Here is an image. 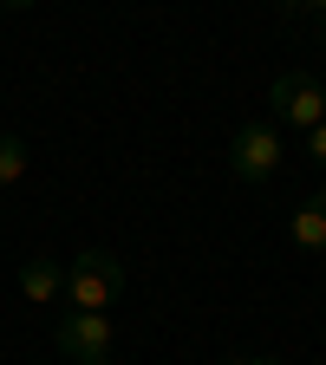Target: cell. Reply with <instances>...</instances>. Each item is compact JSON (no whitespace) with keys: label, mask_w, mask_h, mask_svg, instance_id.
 <instances>
[{"label":"cell","mask_w":326,"mask_h":365,"mask_svg":"<svg viewBox=\"0 0 326 365\" xmlns=\"http://www.w3.org/2000/svg\"><path fill=\"white\" fill-rule=\"evenodd\" d=\"M118 294H124V261H118V255L85 248V255L66 267V307H78V313H111Z\"/></svg>","instance_id":"obj_1"},{"label":"cell","mask_w":326,"mask_h":365,"mask_svg":"<svg viewBox=\"0 0 326 365\" xmlns=\"http://www.w3.org/2000/svg\"><path fill=\"white\" fill-rule=\"evenodd\" d=\"M268 111H274V124H287V130H313L320 118H326V85L313 78V72H274V85H268Z\"/></svg>","instance_id":"obj_2"},{"label":"cell","mask_w":326,"mask_h":365,"mask_svg":"<svg viewBox=\"0 0 326 365\" xmlns=\"http://www.w3.org/2000/svg\"><path fill=\"white\" fill-rule=\"evenodd\" d=\"M53 346L72 359V365H111V313H59L53 327Z\"/></svg>","instance_id":"obj_3"},{"label":"cell","mask_w":326,"mask_h":365,"mask_svg":"<svg viewBox=\"0 0 326 365\" xmlns=\"http://www.w3.org/2000/svg\"><path fill=\"white\" fill-rule=\"evenodd\" d=\"M228 170H235L242 182H268L274 170H281V124L248 118L235 130V144H228Z\"/></svg>","instance_id":"obj_4"},{"label":"cell","mask_w":326,"mask_h":365,"mask_svg":"<svg viewBox=\"0 0 326 365\" xmlns=\"http://www.w3.org/2000/svg\"><path fill=\"white\" fill-rule=\"evenodd\" d=\"M287 242H294L300 255H326V196H307V202L294 209V222H287Z\"/></svg>","instance_id":"obj_5"},{"label":"cell","mask_w":326,"mask_h":365,"mask_svg":"<svg viewBox=\"0 0 326 365\" xmlns=\"http://www.w3.org/2000/svg\"><path fill=\"white\" fill-rule=\"evenodd\" d=\"M20 294L33 300V307H53V300H66V267H53V261H20Z\"/></svg>","instance_id":"obj_6"},{"label":"cell","mask_w":326,"mask_h":365,"mask_svg":"<svg viewBox=\"0 0 326 365\" xmlns=\"http://www.w3.org/2000/svg\"><path fill=\"white\" fill-rule=\"evenodd\" d=\"M20 176H26V144L14 130H0V190H14Z\"/></svg>","instance_id":"obj_7"},{"label":"cell","mask_w":326,"mask_h":365,"mask_svg":"<svg viewBox=\"0 0 326 365\" xmlns=\"http://www.w3.org/2000/svg\"><path fill=\"white\" fill-rule=\"evenodd\" d=\"M307 157H313V163H320V170H326V118H320V124H313V130H307Z\"/></svg>","instance_id":"obj_8"},{"label":"cell","mask_w":326,"mask_h":365,"mask_svg":"<svg viewBox=\"0 0 326 365\" xmlns=\"http://www.w3.org/2000/svg\"><path fill=\"white\" fill-rule=\"evenodd\" d=\"M287 7H307V14H326V0H287Z\"/></svg>","instance_id":"obj_9"},{"label":"cell","mask_w":326,"mask_h":365,"mask_svg":"<svg viewBox=\"0 0 326 365\" xmlns=\"http://www.w3.org/2000/svg\"><path fill=\"white\" fill-rule=\"evenodd\" d=\"M0 7H7V14H26V7H33V0H0Z\"/></svg>","instance_id":"obj_10"},{"label":"cell","mask_w":326,"mask_h":365,"mask_svg":"<svg viewBox=\"0 0 326 365\" xmlns=\"http://www.w3.org/2000/svg\"><path fill=\"white\" fill-rule=\"evenodd\" d=\"M228 365H281V359H228Z\"/></svg>","instance_id":"obj_11"}]
</instances>
